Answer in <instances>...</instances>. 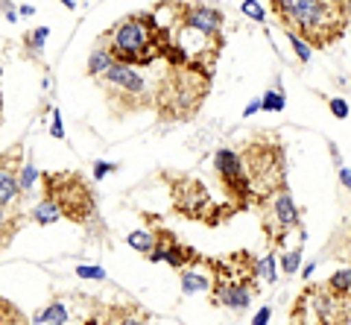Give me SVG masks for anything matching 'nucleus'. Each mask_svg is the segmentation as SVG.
<instances>
[{"mask_svg": "<svg viewBox=\"0 0 351 325\" xmlns=\"http://www.w3.org/2000/svg\"><path fill=\"white\" fill-rule=\"evenodd\" d=\"M351 3L348 0H272V15L284 29H293L311 47H328L346 32Z\"/></svg>", "mask_w": 351, "mask_h": 325, "instance_id": "nucleus-1", "label": "nucleus"}, {"mask_svg": "<svg viewBox=\"0 0 351 325\" xmlns=\"http://www.w3.org/2000/svg\"><path fill=\"white\" fill-rule=\"evenodd\" d=\"M161 24L152 9L144 12H132L114 21L97 45H103L114 56V62L129 64V68H152L156 62H161Z\"/></svg>", "mask_w": 351, "mask_h": 325, "instance_id": "nucleus-2", "label": "nucleus"}, {"mask_svg": "<svg viewBox=\"0 0 351 325\" xmlns=\"http://www.w3.org/2000/svg\"><path fill=\"white\" fill-rule=\"evenodd\" d=\"M156 91V115L164 123L191 121L199 112L208 91H211V77L193 68H167L152 85Z\"/></svg>", "mask_w": 351, "mask_h": 325, "instance_id": "nucleus-3", "label": "nucleus"}, {"mask_svg": "<svg viewBox=\"0 0 351 325\" xmlns=\"http://www.w3.org/2000/svg\"><path fill=\"white\" fill-rule=\"evenodd\" d=\"M243 165L252 193H255V208H261L269 197L287 188V156L276 135H258L243 147Z\"/></svg>", "mask_w": 351, "mask_h": 325, "instance_id": "nucleus-4", "label": "nucleus"}, {"mask_svg": "<svg viewBox=\"0 0 351 325\" xmlns=\"http://www.w3.org/2000/svg\"><path fill=\"white\" fill-rule=\"evenodd\" d=\"M103 91L106 108L114 121H123L126 115L135 112H147L156 106V91L147 82V77L141 73V68H129V64L114 62L103 77L94 80Z\"/></svg>", "mask_w": 351, "mask_h": 325, "instance_id": "nucleus-5", "label": "nucleus"}, {"mask_svg": "<svg viewBox=\"0 0 351 325\" xmlns=\"http://www.w3.org/2000/svg\"><path fill=\"white\" fill-rule=\"evenodd\" d=\"M41 193L59 205L64 220H71L76 226L100 223L94 188L82 179V173H76V170H44L41 173Z\"/></svg>", "mask_w": 351, "mask_h": 325, "instance_id": "nucleus-6", "label": "nucleus"}, {"mask_svg": "<svg viewBox=\"0 0 351 325\" xmlns=\"http://www.w3.org/2000/svg\"><path fill=\"white\" fill-rule=\"evenodd\" d=\"M161 179L170 185V202H173V214L184 217V220H196L205 226H219L226 217H232L234 208L232 205H217L211 200V193L202 185V179L191 176V173H161Z\"/></svg>", "mask_w": 351, "mask_h": 325, "instance_id": "nucleus-7", "label": "nucleus"}, {"mask_svg": "<svg viewBox=\"0 0 351 325\" xmlns=\"http://www.w3.org/2000/svg\"><path fill=\"white\" fill-rule=\"evenodd\" d=\"M214 170H217V179L223 182L226 200L234 211H246L249 205H255V193H252V185H249L243 156L237 149L219 147L214 153Z\"/></svg>", "mask_w": 351, "mask_h": 325, "instance_id": "nucleus-8", "label": "nucleus"}, {"mask_svg": "<svg viewBox=\"0 0 351 325\" xmlns=\"http://www.w3.org/2000/svg\"><path fill=\"white\" fill-rule=\"evenodd\" d=\"M261 223H263V234H267L269 249H281L287 243V237L299 229L302 214L287 188L278 191L276 197H269L261 205Z\"/></svg>", "mask_w": 351, "mask_h": 325, "instance_id": "nucleus-9", "label": "nucleus"}, {"mask_svg": "<svg viewBox=\"0 0 351 325\" xmlns=\"http://www.w3.org/2000/svg\"><path fill=\"white\" fill-rule=\"evenodd\" d=\"M24 153H27L24 141H15L12 147H6L0 153V205H6V208H21V202L27 200L24 191H21Z\"/></svg>", "mask_w": 351, "mask_h": 325, "instance_id": "nucleus-10", "label": "nucleus"}, {"mask_svg": "<svg viewBox=\"0 0 351 325\" xmlns=\"http://www.w3.org/2000/svg\"><path fill=\"white\" fill-rule=\"evenodd\" d=\"M100 325H156V320L135 302H114L100 308Z\"/></svg>", "mask_w": 351, "mask_h": 325, "instance_id": "nucleus-11", "label": "nucleus"}, {"mask_svg": "<svg viewBox=\"0 0 351 325\" xmlns=\"http://www.w3.org/2000/svg\"><path fill=\"white\" fill-rule=\"evenodd\" d=\"M27 220H29V214H24V208H6V205H0V252L6 246H12L15 234L24 229Z\"/></svg>", "mask_w": 351, "mask_h": 325, "instance_id": "nucleus-12", "label": "nucleus"}, {"mask_svg": "<svg viewBox=\"0 0 351 325\" xmlns=\"http://www.w3.org/2000/svg\"><path fill=\"white\" fill-rule=\"evenodd\" d=\"M179 278H182V293L184 296H193V293H211V269L202 273L196 267H188V269H179Z\"/></svg>", "mask_w": 351, "mask_h": 325, "instance_id": "nucleus-13", "label": "nucleus"}, {"mask_svg": "<svg viewBox=\"0 0 351 325\" xmlns=\"http://www.w3.org/2000/svg\"><path fill=\"white\" fill-rule=\"evenodd\" d=\"M167 264L179 273V269H188V267H199V264H205V255H199L193 246H188V243H176L173 249H170V255H167Z\"/></svg>", "mask_w": 351, "mask_h": 325, "instance_id": "nucleus-14", "label": "nucleus"}, {"mask_svg": "<svg viewBox=\"0 0 351 325\" xmlns=\"http://www.w3.org/2000/svg\"><path fill=\"white\" fill-rule=\"evenodd\" d=\"M152 232H156V243H152V252L147 255L149 264H158V261H167L170 249L179 243V237H176L170 229H164V226H152Z\"/></svg>", "mask_w": 351, "mask_h": 325, "instance_id": "nucleus-15", "label": "nucleus"}, {"mask_svg": "<svg viewBox=\"0 0 351 325\" xmlns=\"http://www.w3.org/2000/svg\"><path fill=\"white\" fill-rule=\"evenodd\" d=\"M29 220L36 226H53V223L62 220V211H59V205L53 202L50 197H44V193H41V200L36 202V208H29Z\"/></svg>", "mask_w": 351, "mask_h": 325, "instance_id": "nucleus-16", "label": "nucleus"}, {"mask_svg": "<svg viewBox=\"0 0 351 325\" xmlns=\"http://www.w3.org/2000/svg\"><path fill=\"white\" fill-rule=\"evenodd\" d=\"M114 64V56L108 53L103 45H94L91 47V53H88V64H85V73L91 80H97V77H103V73L108 71Z\"/></svg>", "mask_w": 351, "mask_h": 325, "instance_id": "nucleus-17", "label": "nucleus"}, {"mask_svg": "<svg viewBox=\"0 0 351 325\" xmlns=\"http://www.w3.org/2000/svg\"><path fill=\"white\" fill-rule=\"evenodd\" d=\"M328 290H331L334 296H339V299H351V267H339L337 273L328 278Z\"/></svg>", "mask_w": 351, "mask_h": 325, "instance_id": "nucleus-18", "label": "nucleus"}, {"mask_svg": "<svg viewBox=\"0 0 351 325\" xmlns=\"http://www.w3.org/2000/svg\"><path fill=\"white\" fill-rule=\"evenodd\" d=\"M47 36H50L47 27H38V29L24 32V47H27V56H29V59H41L44 41H47Z\"/></svg>", "mask_w": 351, "mask_h": 325, "instance_id": "nucleus-19", "label": "nucleus"}, {"mask_svg": "<svg viewBox=\"0 0 351 325\" xmlns=\"http://www.w3.org/2000/svg\"><path fill=\"white\" fill-rule=\"evenodd\" d=\"M64 320H68V311H64V305L59 299H53L47 308H44L41 313H36L32 317V322L36 325H41V322H50V325H64Z\"/></svg>", "mask_w": 351, "mask_h": 325, "instance_id": "nucleus-20", "label": "nucleus"}, {"mask_svg": "<svg viewBox=\"0 0 351 325\" xmlns=\"http://www.w3.org/2000/svg\"><path fill=\"white\" fill-rule=\"evenodd\" d=\"M258 278H261V285H276V278H278V258L272 255V249L263 258H258Z\"/></svg>", "mask_w": 351, "mask_h": 325, "instance_id": "nucleus-21", "label": "nucleus"}, {"mask_svg": "<svg viewBox=\"0 0 351 325\" xmlns=\"http://www.w3.org/2000/svg\"><path fill=\"white\" fill-rule=\"evenodd\" d=\"M0 325H29V320L18 305L0 296Z\"/></svg>", "mask_w": 351, "mask_h": 325, "instance_id": "nucleus-22", "label": "nucleus"}, {"mask_svg": "<svg viewBox=\"0 0 351 325\" xmlns=\"http://www.w3.org/2000/svg\"><path fill=\"white\" fill-rule=\"evenodd\" d=\"M126 243L135 249V252L149 255V252H152V243H156V232H152V229H138V232H132V234L126 237Z\"/></svg>", "mask_w": 351, "mask_h": 325, "instance_id": "nucleus-23", "label": "nucleus"}, {"mask_svg": "<svg viewBox=\"0 0 351 325\" xmlns=\"http://www.w3.org/2000/svg\"><path fill=\"white\" fill-rule=\"evenodd\" d=\"M278 267H281L284 276H295V273H299V269H302V246L287 249V252L278 258Z\"/></svg>", "mask_w": 351, "mask_h": 325, "instance_id": "nucleus-24", "label": "nucleus"}, {"mask_svg": "<svg viewBox=\"0 0 351 325\" xmlns=\"http://www.w3.org/2000/svg\"><path fill=\"white\" fill-rule=\"evenodd\" d=\"M287 38H290V47H293V53H295V59H299L302 64H307L313 59V47L307 45V41L299 36V32H293V29H287Z\"/></svg>", "mask_w": 351, "mask_h": 325, "instance_id": "nucleus-25", "label": "nucleus"}, {"mask_svg": "<svg viewBox=\"0 0 351 325\" xmlns=\"http://www.w3.org/2000/svg\"><path fill=\"white\" fill-rule=\"evenodd\" d=\"M284 106H287V97H284L281 88H269L267 94L261 97V108H263V112H284Z\"/></svg>", "mask_w": 351, "mask_h": 325, "instance_id": "nucleus-26", "label": "nucleus"}, {"mask_svg": "<svg viewBox=\"0 0 351 325\" xmlns=\"http://www.w3.org/2000/svg\"><path fill=\"white\" fill-rule=\"evenodd\" d=\"M36 179H41V173L36 170V165H32V161H24V167H21V191H24V197H32Z\"/></svg>", "mask_w": 351, "mask_h": 325, "instance_id": "nucleus-27", "label": "nucleus"}, {"mask_svg": "<svg viewBox=\"0 0 351 325\" xmlns=\"http://www.w3.org/2000/svg\"><path fill=\"white\" fill-rule=\"evenodd\" d=\"M240 12H243L246 18H252L255 24H263V21H267V12H263V6L258 3V0H243V3H240Z\"/></svg>", "mask_w": 351, "mask_h": 325, "instance_id": "nucleus-28", "label": "nucleus"}, {"mask_svg": "<svg viewBox=\"0 0 351 325\" xmlns=\"http://www.w3.org/2000/svg\"><path fill=\"white\" fill-rule=\"evenodd\" d=\"M76 276L85 278V281H106V269L103 267H76Z\"/></svg>", "mask_w": 351, "mask_h": 325, "instance_id": "nucleus-29", "label": "nucleus"}, {"mask_svg": "<svg viewBox=\"0 0 351 325\" xmlns=\"http://www.w3.org/2000/svg\"><path fill=\"white\" fill-rule=\"evenodd\" d=\"M328 108H331V115L337 117V121H346L348 112H351L348 103H346V100H339V97H334V100H328Z\"/></svg>", "mask_w": 351, "mask_h": 325, "instance_id": "nucleus-30", "label": "nucleus"}, {"mask_svg": "<svg viewBox=\"0 0 351 325\" xmlns=\"http://www.w3.org/2000/svg\"><path fill=\"white\" fill-rule=\"evenodd\" d=\"M117 165H112V161H94V182H103L108 173H114Z\"/></svg>", "mask_w": 351, "mask_h": 325, "instance_id": "nucleus-31", "label": "nucleus"}, {"mask_svg": "<svg viewBox=\"0 0 351 325\" xmlns=\"http://www.w3.org/2000/svg\"><path fill=\"white\" fill-rule=\"evenodd\" d=\"M50 135H53V138H59V141H64V126H62V115H59V108H56V112H53Z\"/></svg>", "mask_w": 351, "mask_h": 325, "instance_id": "nucleus-32", "label": "nucleus"}, {"mask_svg": "<svg viewBox=\"0 0 351 325\" xmlns=\"http://www.w3.org/2000/svg\"><path fill=\"white\" fill-rule=\"evenodd\" d=\"M269 320H272V308L269 305H263L255 317H252V325H269Z\"/></svg>", "mask_w": 351, "mask_h": 325, "instance_id": "nucleus-33", "label": "nucleus"}, {"mask_svg": "<svg viewBox=\"0 0 351 325\" xmlns=\"http://www.w3.org/2000/svg\"><path fill=\"white\" fill-rule=\"evenodd\" d=\"M0 15H6V21H9V24H15L21 12H15V6H9L6 0H0Z\"/></svg>", "mask_w": 351, "mask_h": 325, "instance_id": "nucleus-34", "label": "nucleus"}, {"mask_svg": "<svg viewBox=\"0 0 351 325\" xmlns=\"http://www.w3.org/2000/svg\"><path fill=\"white\" fill-rule=\"evenodd\" d=\"M337 170H339V182H343V185H346V188L351 191V170H348L346 165H339Z\"/></svg>", "mask_w": 351, "mask_h": 325, "instance_id": "nucleus-35", "label": "nucleus"}, {"mask_svg": "<svg viewBox=\"0 0 351 325\" xmlns=\"http://www.w3.org/2000/svg\"><path fill=\"white\" fill-rule=\"evenodd\" d=\"M258 112H263V108H261V100H252V103L246 106V112H243V117H252V115H258Z\"/></svg>", "mask_w": 351, "mask_h": 325, "instance_id": "nucleus-36", "label": "nucleus"}, {"mask_svg": "<svg viewBox=\"0 0 351 325\" xmlns=\"http://www.w3.org/2000/svg\"><path fill=\"white\" fill-rule=\"evenodd\" d=\"M85 325H100V311L88 313V317H85Z\"/></svg>", "mask_w": 351, "mask_h": 325, "instance_id": "nucleus-37", "label": "nucleus"}, {"mask_svg": "<svg viewBox=\"0 0 351 325\" xmlns=\"http://www.w3.org/2000/svg\"><path fill=\"white\" fill-rule=\"evenodd\" d=\"M316 273V264H307V267H302V278H311Z\"/></svg>", "mask_w": 351, "mask_h": 325, "instance_id": "nucleus-38", "label": "nucleus"}, {"mask_svg": "<svg viewBox=\"0 0 351 325\" xmlns=\"http://www.w3.org/2000/svg\"><path fill=\"white\" fill-rule=\"evenodd\" d=\"M21 15L29 18V15H36V9H32V6H21Z\"/></svg>", "mask_w": 351, "mask_h": 325, "instance_id": "nucleus-39", "label": "nucleus"}, {"mask_svg": "<svg viewBox=\"0 0 351 325\" xmlns=\"http://www.w3.org/2000/svg\"><path fill=\"white\" fill-rule=\"evenodd\" d=\"M0 126H3V94H0Z\"/></svg>", "mask_w": 351, "mask_h": 325, "instance_id": "nucleus-40", "label": "nucleus"}, {"mask_svg": "<svg viewBox=\"0 0 351 325\" xmlns=\"http://www.w3.org/2000/svg\"><path fill=\"white\" fill-rule=\"evenodd\" d=\"M62 6H68V9H73L76 3H73V0H62Z\"/></svg>", "mask_w": 351, "mask_h": 325, "instance_id": "nucleus-41", "label": "nucleus"}]
</instances>
